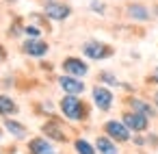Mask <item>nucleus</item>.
Here are the masks:
<instances>
[{"mask_svg":"<svg viewBox=\"0 0 158 154\" xmlns=\"http://www.w3.org/2000/svg\"><path fill=\"white\" fill-rule=\"evenodd\" d=\"M61 111H63V115H65L67 119H72V122H78V119H82V117L87 115L85 104H82L76 96H69V93L61 100Z\"/></svg>","mask_w":158,"mask_h":154,"instance_id":"obj_1","label":"nucleus"},{"mask_svg":"<svg viewBox=\"0 0 158 154\" xmlns=\"http://www.w3.org/2000/svg\"><path fill=\"white\" fill-rule=\"evenodd\" d=\"M104 132H106L113 141H128V139H130V128H128L123 122H115V119L106 122V124H104Z\"/></svg>","mask_w":158,"mask_h":154,"instance_id":"obj_2","label":"nucleus"},{"mask_svg":"<svg viewBox=\"0 0 158 154\" xmlns=\"http://www.w3.org/2000/svg\"><path fill=\"white\" fill-rule=\"evenodd\" d=\"M82 52H85V57H89V59H106V57L113 54V50H110L106 44H100V41H87V44L82 46Z\"/></svg>","mask_w":158,"mask_h":154,"instance_id":"obj_3","label":"nucleus"},{"mask_svg":"<svg viewBox=\"0 0 158 154\" xmlns=\"http://www.w3.org/2000/svg\"><path fill=\"white\" fill-rule=\"evenodd\" d=\"M59 85H61V89L65 91V93H69V96H78V93H82L85 91V83L82 80H78V76H61L59 78Z\"/></svg>","mask_w":158,"mask_h":154,"instance_id":"obj_4","label":"nucleus"},{"mask_svg":"<svg viewBox=\"0 0 158 154\" xmlns=\"http://www.w3.org/2000/svg\"><path fill=\"white\" fill-rule=\"evenodd\" d=\"M63 70L69 74V76H85L87 72H89V65L85 63V61H80V59H76V57H67L65 61H63Z\"/></svg>","mask_w":158,"mask_h":154,"instance_id":"obj_5","label":"nucleus"},{"mask_svg":"<svg viewBox=\"0 0 158 154\" xmlns=\"http://www.w3.org/2000/svg\"><path fill=\"white\" fill-rule=\"evenodd\" d=\"M123 124L130 128V130H136V132H141V130H145L147 128V115H143V113H136V111H130V113H126L123 115Z\"/></svg>","mask_w":158,"mask_h":154,"instance_id":"obj_6","label":"nucleus"},{"mask_svg":"<svg viewBox=\"0 0 158 154\" xmlns=\"http://www.w3.org/2000/svg\"><path fill=\"white\" fill-rule=\"evenodd\" d=\"M93 102H95V106L98 109H102V111H108L110 106H113V93L106 89V87H93Z\"/></svg>","mask_w":158,"mask_h":154,"instance_id":"obj_7","label":"nucleus"},{"mask_svg":"<svg viewBox=\"0 0 158 154\" xmlns=\"http://www.w3.org/2000/svg\"><path fill=\"white\" fill-rule=\"evenodd\" d=\"M46 15L48 18H52V20H67L69 18V13H72V9L67 7V5H61V2H48L46 5Z\"/></svg>","mask_w":158,"mask_h":154,"instance_id":"obj_8","label":"nucleus"},{"mask_svg":"<svg viewBox=\"0 0 158 154\" xmlns=\"http://www.w3.org/2000/svg\"><path fill=\"white\" fill-rule=\"evenodd\" d=\"M28 150H31V154H56V150L52 148V143L46 141L44 137H35V139H31Z\"/></svg>","mask_w":158,"mask_h":154,"instance_id":"obj_9","label":"nucleus"},{"mask_svg":"<svg viewBox=\"0 0 158 154\" xmlns=\"http://www.w3.org/2000/svg\"><path fill=\"white\" fill-rule=\"evenodd\" d=\"M24 52L31 54V57H44L48 52V44L41 41V39H37V37H33V39H28L24 44Z\"/></svg>","mask_w":158,"mask_h":154,"instance_id":"obj_10","label":"nucleus"},{"mask_svg":"<svg viewBox=\"0 0 158 154\" xmlns=\"http://www.w3.org/2000/svg\"><path fill=\"white\" fill-rule=\"evenodd\" d=\"M95 148H98L100 154H117V148H115V143H113V139L108 135L106 137H98Z\"/></svg>","mask_w":158,"mask_h":154,"instance_id":"obj_11","label":"nucleus"},{"mask_svg":"<svg viewBox=\"0 0 158 154\" xmlns=\"http://www.w3.org/2000/svg\"><path fill=\"white\" fill-rule=\"evenodd\" d=\"M5 128H7L15 139H24V137H26V128H24L20 122H15V119H7V122H5Z\"/></svg>","mask_w":158,"mask_h":154,"instance_id":"obj_12","label":"nucleus"},{"mask_svg":"<svg viewBox=\"0 0 158 154\" xmlns=\"http://www.w3.org/2000/svg\"><path fill=\"white\" fill-rule=\"evenodd\" d=\"M130 106H132L136 113H143V115H147V117H152V115H154V109H152L147 102L139 100V98H132V100H130Z\"/></svg>","mask_w":158,"mask_h":154,"instance_id":"obj_13","label":"nucleus"},{"mask_svg":"<svg viewBox=\"0 0 158 154\" xmlns=\"http://www.w3.org/2000/svg\"><path fill=\"white\" fill-rule=\"evenodd\" d=\"M15 111H18V106L9 96H0V115H11Z\"/></svg>","mask_w":158,"mask_h":154,"instance_id":"obj_14","label":"nucleus"},{"mask_svg":"<svg viewBox=\"0 0 158 154\" xmlns=\"http://www.w3.org/2000/svg\"><path fill=\"white\" fill-rule=\"evenodd\" d=\"M128 13H130V18H134V20H147V18H149V11H147L143 5H130V7H128Z\"/></svg>","mask_w":158,"mask_h":154,"instance_id":"obj_15","label":"nucleus"},{"mask_svg":"<svg viewBox=\"0 0 158 154\" xmlns=\"http://www.w3.org/2000/svg\"><path fill=\"white\" fill-rule=\"evenodd\" d=\"M76 152L78 154H95V150H93V145L89 143V141H85V139H76Z\"/></svg>","mask_w":158,"mask_h":154,"instance_id":"obj_16","label":"nucleus"},{"mask_svg":"<svg viewBox=\"0 0 158 154\" xmlns=\"http://www.w3.org/2000/svg\"><path fill=\"white\" fill-rule=\"evenodd\" d=\"M44 130L50 135V137H54V139H59V141H65V135L54 126V124H48V126H44Z\"/></svg>","mask_w":158,"mask_h":154,"instance_id":"obj_17","label":"nucleus"},{"mask_svg":"<svg viewBox=\"0 0 158 154\" xmlns=\"http://www.w3.org/2000/svg\"><path fill=\"white\" fill-rule=\"evenodd\" d=\"M100 80H104V83H108V85H119V80H117L113 74H108V72H102V74H100Z\"/></svg>","mask_w":158,"mask_h":154,"instance_id":"obj_18","label":"nucleus"},{"mask_svg":"<svg viewBox=\"0 0 158 154\" xmlns=\"http://www.w3.org/2000/svg\"><path fill=\"white\" fill-rule=\"evenodd\" d=\"M24 33H26L28 37H39V28H37V26H26Z\"/></svg>","mask_w":158,"mask_h":154,"instance_id":"obj_19","label":"nucleus"},{"mask_svg":"<svg viewBox=\"0 0 158 154\" xmlns=\"http://www.w3.org/2000/svg\"><path fill=\"white\" fill-rule=\"evenodd\" d=\"M5 59V50H2V46H0V61Z\"/></svg>","mask_w":158,"mask_h":154,"instance_id":"obj_20","label":"nucleus"},{"mask_svg":"<svg viewBox=\"0 0 158 154\" xmlns=\"http://www.w3.org/2000/svg\"><path fill=\"white\" fill-rule=\"evenodd\" d=\"M154 80H156V83H158V70H156V72H154Z\"/></svg>","mask_w":158,"mask_h":154,"instance_id":"obj_21","label":"nucleus"},{"mask_svg":"<svg viewBox=\"0 0 158 154\" xmlns=\"http://www.w3.org/2000/svg\"><path fill=\"white\" fill-rule=\"evenodd\" d=\"M156 106H158V93H156Z\"/></svg>","mask_w":158,"mask_h":154,"instance_id":"obj_22","label":"nucleus"},{"mask_svg":"<svg viewBox=\"0 0 158 154\" xmlns=\"http://www.w3.org/2000/svg\"><path fill=\"white\" fill-rule=\"evenodd\" d=\"M0 139H2V132H0Z\"/></svg>","mask_w":158,"mask_h":154,"instance_id":"obj_23","label":"nucleus"},{"mask_svg":"<svg viewBox=\"0 0 158 154\" xmlns=\"http://www.w3.org/2000/svg\"><path fill=\"white\" fill-rule=\"evenodd\" d=\"M9 2H15V0H9Z\"/></svg>","mask_w":158,"mask_h":154,"instance_id":"obj_24","label":"nucleus"}]
</instances>
